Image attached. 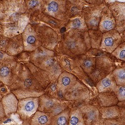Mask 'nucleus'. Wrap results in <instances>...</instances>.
<instances>
[{
	"instance_id": "f257e3e1",
	"label": "nucleus",
	"mask_w": 125,
	"mask_h": 125,
	"mask_svg": "<svg viewBox=\"0 0 125 125\" xmlns=\"http://www.w3.org/2000/svg\"><path fill=\"white\" fill-rule=\"evenodd\" d=\"M26 12L24 0H0V24H11L29 16Z\"/></svg>"
},
{
	"instance_id": "f03ea898",
	"label": "nucleus",
	"mask_w": 125,
	"mask_h": 125,
	"mask_svg": "<svg viewBox=\"0 0 125 125\" xmlns=\"http://www.w3.org/2000/svg\"><path fill=\"white\" fill-rule=\"evenodd\" d=\"M21 35L24 51H33L41 45L36 26L33 23L28 24Z\"/></svg>"
},
{
	"instance_id": "7ed1b4c3",
	"label": "nucleus",
	"mask_w": 125,
	"mask_h": 125,
	"mask_svg": "<svg viewBox=\"0 0 125 125\" xmlns=\"http://www.w3.org/2000/svg\"><path fill=\"white\" fill-rule=\"evenodd\" d=\"M29 23V17L27 16L15 23L3 26V35L10 38L21 34Z\"/></svg>"
},
{
	"instance_id": "20e7f679",
	"label": "nucleus",
	"mask_w": 125,
	"mask_h": 125,
	"mask_svg": "<svg viewBox=\"0 0 125 125\" xmlns=\"http://www.w3.org/2000/svg\"><path fill=\"white\" fill-rule=\"evenodd\" d=\"M23 51L21 34L10 38L5 52L8 55L16 57Z\"/></svg>"
},
{
	"instance_id": "39448f33",
	"label": "nucleus",
	"mask_w": 125,
	"mask_h": 125,
	"mask_svg": "<svg viewBox=\"0 0 125 125\" xmlns=\"http://www.w3.org/2000/svg\"><path fill=\"white\" fill-rule=\"evenodd\" d=\"M18 62L16 60L0 63V78L9 80L15 73Z\"/></svg>"
},
{
	"instance_id": "423d86ee",
	"label": "nucleus",
	"mask_w": 125,
	"mask_h": 125,
	"mask_svg": "<svg viewBox=\"0 0 125 125\" xmlns=\"http://www.w3.org/2000/svg\"><path fill=\"white\" fill-rule=\"evenodd\" d=\"M25 2L26 6V13L29 16L30 19L35 16L36 10L39 9L42 2L41 0H25Z\"/></svg>"
},
{
	"instance_id": "0eeeda50",
	"label": "nucleus",
	"mask_w": 125,
	"mask_h": 125,
	"mask_svg": "<svg viewBox=\"0 0 125 125\" xmlns=\"http://www.w3.org/2000/svg\"><path fill=\"white\" fill-rule=\"evenodd\" d=\"M84 112L85 118L89 123L95 121L98 117V110L94 107H87L85 109Z\"/></svg>"
},
{
	"instance_id": "6e6552de",
	"label": "nucleus",
	"mask_w": 125,
	"mask_h": 125,
	"mask_svg": "<svg viewBox=\"0 0 125 125\" xmlns=\"http://www.w3.org/2000/svg\"><path fill=\"white\" fill-rule=\"evenodd\" d=\"M70 125H85L84 119L81 112L78 111H73L70 118Z\"/></svg>"
},
{
	"instance_id": "1a4fd4ad",
	"label": "nucleus",
	"mask_w": 125,
	"mask_h": 125,
	"mask_svg": "<svg viewBox=\"0 0 125 125\" xmlns=\"http://www.w3.org/2000/svg\"><path fill=\"white\" fill-rule=\"evenodd\" d=\"M119 111L115 107H110L104 108L102 111V116L105 118H114L118 116Z\"/></svg>"
},
{
	"instance_id": "9d476101",
	"label": "nucleus",
	"mask_w": 125,
	"mask_h": 125,
	"mask_svg": "<svg viewBox=\"0 0 125 125\" xmlns=\"http://www.w3.org/2000/svg\"><path fill=\"white\" fill-rule=\"evenodd\" d=\"M69 113L66 111L59 114L56 118L54 125H68Z\"/></svg>"
},
{
	"instance_id": "9b49d317",
	"label": "nucleus",
	"mask_w": 125,
	"mask_h": 125,
	"mask_svg": "<svg viewBox=\"0 0 125 125\" xmlns=\"http://www.w3.org/2000/svg\"><path fill=\"white\" fill-rule=\"evenodd\" d=\"M59 8L58 3L55 1H51L47 3L46 6V9L47 12L50 13H53L57 12Z\"/></svg>"
},
{
	"instance_id": "f8f14e48",
	"label": "nucleus",
	"mask_w": 125,
	"mask_h": 125,
	"mask_svg": "<svg viewBox=\"0 0 125 125\" xmlns=\"http://www.w3.org/2000/svg\"><path fill=\"white\" fill-rule=\"evenodd\" d=\"M10 38L2 35L0 36V51L6 52Z\"/></svg>"
},
{
	"instance_id": "ddd939ff",
	"label": "nucleus",
	"mask_w": 125,
	"mask_h": 125,
	"mask_svg": "<svg viewBox=\"0 0 125 125\" xmlns=\"http://www.w3.org/2000/svg\"><path fill=\"white\" fill-rule=\"evenodd\" d=\"M16 60V57L10 56L6 52L0 51V63Z\"/></svg>"
},
{
	"instance_id": "4468645a",
	"label": "nucleus",
	"mask_w": 125,
	"mask_h": 125,
	"mask_svg": "<svg viewBox=\"0 0 125 125\" xmlns=\"http://www.w3.org/2000/svg\"><path fill=\"white\" fill-rule=\"evenodd\" d=\"M36 106V104L34 101H30L26 104L25 106V109L27 112H31L34 109Z\"/></svg>"
},
{
	"instance_id": "2eb2a0df",
	"label": "nucleus",
	"mask_w": 125,
	"mask_h": 125,
	"mask_svg": "<svg viewBox=\"0 0 125 125\" xmlns=\"http://www.w3.org/2000/svg\"><path fill=\"white\" fill-rule=\"evenodd\" d=\"M49 121L48 117L46 115H42L38 118V122L41 125H45Z\"/></svg>"
},
{
	"instance_id": "dca6fc26",
	"label": "nucleus",
	"mask_w": 125,
	"mask_h": 125,
	"mask_svg": "<svg viewBox=\"0 0 125 125\" xmlns=\"http://www.w3.org/2000/svg\"><path fill=\"white\" fill-rule=\"evenodd\" d=\"M61 83L64 87H67L71 84V79L70 77L67 76H64L61 78Z\"/></svg>"
},
{
	"instance_id": "f3484780",
	"label": "nucleus",
	"mask_w": 125,
	"mask_h": 125,
	"mask_svg": "<svg viewBox=\"0 0 125 125\" xmlns=\"http://www.w3.org/2000/svg\"><path fill=\"white\" fill-rule=\"evenodd\" d=\"M118 98L121 101L125 100V87H121L119 89L118 92Z\"/></svg>"
},
{
	"instance_id": "a211bd4d",
	"label": "nucleus",
	"mask_w": 125,
	"mask_h": 125,
	"mask_svg": "<svg viewBox=\"0 0 125 125\" xmlns=\"http://www.w3.org/2000/svg\"><path fill=\"white\" fill-rule=\"evenodd\" d=\"M103 25L105 29L107 30H110L113 27V23L110 21L106 20L104 21L103 23Z\"/></svg>"
},
{
	"instance_id": "6ab92c4d",
	"label": "nucleus",
	"mask_w": 125,
	"mask_h": 125,
	"mask_svg": "<svg viewBox=\"0 0 125 125\" xmlns=\"http://www.w3.org/2000/svg\"><path fill=\"white\" fill-rule=\"evenodd\" d=\"M102 85L104 88H107L111 86V81L108 78H105L102 81Z\"/></svg>"
},
{
	"instance_id": "aec40b11",
	"label": "nucleus",
	"mask_w": 125,
	"mask_h": 125,
	"mask_svg": "<svg viewBox=\"0 0 125 125\" xmlns=\"http://www.w3.org/2000/svg\"><path fill=\"white\" fill-rule=\"evenodd\" d=\"M117 76L118 79L120 81H124L125 80V71L124 70H120L118 71Z\"/></svg>"
},
{
	"instance_id": "412c9836",
	"label": "nucleus",
	"mask_w": 125,
	"mask_h": 125,
	"mask_svg": "<svg viewBox=\"0 0 125 125\" xmlns=\"http://www.w3.org/2000/svg\"><path fill=\"white\" fill-rule=\"evenodd\" d=\"M104 43L107 46H111L114 44V40L111 37L107 38L104 40Z\"/></svg>"
},
{
	"instance_id": "4be33fe9",
	"label": "nucleus",
	"mask_w": 125,
	"mask_h": 125,
	"mask_svg": "<svg viewBox=\"0 0 125 125\" xmlns=\"http://www.w3.org/2000/svg\"><path fill=\"white\" fill-rule=\"evenodd\" d=\"M72 25L74 28H78L81 25V22L79 19H75L73 21Z\"/></svg>"
},
{
	"instance_id": "5701e85b",
	"label": "nucleus",
	"mask_w": 125,
	"mask_h": 125,
	"mask_svg": "<svg viewBox=\"0 0 125 125\" xmlns=\"http://www.w3.org/2000/svg\"><path fill=\"white\" fill-rule=\"evenodd\" d=\"M45 105L48 108H52L54 106V103L51 100H48L45 103Z\"/></svg>"
},
{
	"instance_id": "b1692460",
	"label": "nucleus",
	"mask_w": 125,
	"mask_h": 125,
	"mask_svg": "<svg viewBox=\"0 0 125 125\" xmlns=\"http://www.w3.org/2000/svg\"><path fill=\"white\" fill-rule=\"evenodd\" d=\"M63 110V107L61 105V106H58L56 108H55L54 110V112L56 114H58L61 112Z\"/></svg>"
},
{
	"instance_id": "393cba45",
	"label": "nucleus",
	"mask_w": 125,
	"mask_h": 125,
	"mask_svg": "<svg viewBox=\"0 0 125 125\" xmlns=\"http://www.w3.org/2000/svg\"><path fill=\"white\" fill-rule=\"evenodd\" d=\"M84 65L85 67L89 68L92 65V62L89 60H86L84 62Z\"/></svg>"
},
{
	"instance_id": "a878e982",
	"label": "nucleus",
	"mask_w": 125,
	"mask_h": 125,
	"mask_svg": "<svg viewBox=\"0 0 125 125\" xmlns=\"http://www.w3.org/2000/svg\"><path fill=\"white\" fill-rule=\"evenodd\" d=\"M90 23L91 25V26H96L98 23V22L97 21V20L94 19H93L92 20H91L90 21Z\"/></svg>"
},
{
	"instance_id": "bb28decb",
	"label": "nucleus",
	"mask_w": 125,
	"mask_h": 125,
	"mask_svg": "<svg viewBox=\"0 0 125 125\" xmlns=\"http://www.w3.org/2000/svg\"><path fill=\"white\" fill-rule=\"evenodd\" d=\"M120 57L121 58H125V50H123L121 51L120 54Z\"/></svg>"
},
{
	"instance_id": "cd10ccee",
	"label": "nucleus",
	"mask_w": 125,
	"mask_h": 125,
	"mask_svg": "<svg viewBox=\"0 0 125 125\" xmlns=\"http://www.w3.org/2000/svg\"><path fill=\"white\" fill-rule=\"evenodd\" d=\"M3 35V26L0 24V36Z\"/></svg>"
},
{
	"instance_id": "c85d7f7f",
	"label": "nucleus",
	"mask_w": 125,
	"mask_h": 125,
	"mask_svg": "<svg viewBox=\"0 0 125 125\" xmlns=\"http://www.w3.org/2000/svg\"><path fill=\"white\" fill-rule=\"evenodd\" d=\"M11 121V120L10 119H8L7 120H6V121H4L3 123L4 124H7L8 123L10 122Z\"/></svg>"
},
{
	"instance_id": "c756f323",
	"label": "nucleus",
	"mask_w": 125,
	"mask_h": 125,
	"mask_svg": "<svg viewBox=\"0 0 125 125\" xmlns=\"http://www.w3.org/2000/svg\"><path fill=\"white\" fill-rule=\"evenodd\" d=\"M0 90L3 92H5L6 91V89L5 88H4V87H2Z\"/></svg>"
},
{
	"instance_id": "7c9ffc66",
	"label": "nucleus",
	"mask_w": 125,
	"mask_h": 125,
	"mask_svg": "<svg viewBox=\"0 0 125 125\" xmlns=\"http://www.w3.org/2000/svg\"><path fill=\"white\" fill-rule=\"evenodd\" d=\"M51 89L53 91H54L55 90V85H53L51 86Z\"/></svg>"
},
{
	"instance_id": "2f4dec72",
	"label": "nucleus",
	"mask_w": 125,
	"mask_h": 125,
	"mask_svg": "<svg viewBox=\"0 0 125 125\" xmlns=\"http://www.w3.org/2000/svg\"><path fill=\"white\" fill-rule=\"evenodd\" d=\"M65 31V28H62L61 29V33H63V32H64V31Z\"/></svg>"
},
{
	"instance_id": "473e14b6",
	"label": "nucleus",
	"mask_w": 125,
	"mask_h": 125,
	"mask_svg": "<svg viewBox=\"0 0 125 125\" xmlns=\"http://www.w3.org/2000/svg\"><path fill=\"white\" fill-rule=\"evenodd\" d=\"M110 125H118L117 124H114V123H113V124H111Z\"/></svg>"
}]
</instances>
